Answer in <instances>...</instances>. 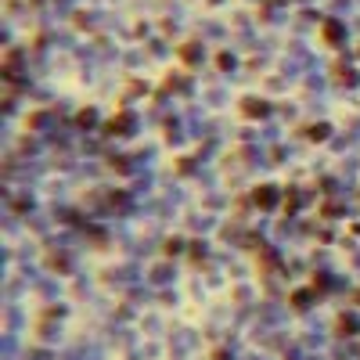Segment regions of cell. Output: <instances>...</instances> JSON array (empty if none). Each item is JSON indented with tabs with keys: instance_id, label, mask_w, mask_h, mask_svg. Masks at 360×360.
I'll return each instance as SVG.
<instances>
[{
	"instance_id": "cell-1",
	"label": "cell",
	"mask_w": 360,
	"mask_h": 360,
	"mask_svg": "<svg viewBox=\"0 0 360 360\" xmlns=\"http://www.w3.org/2000/svg\"><path fill=\"white\" fill-rule=\"evenodd\" d=\"M252 202H256L260 209H270V205H274V187H256V194H252Z\"/></svg>"
},
{
	"instance_id": "cell-2",
	"label": "cell",
	"mask_w": 360,
	"mask_h": 360,
	"mask_svg": "<svg viewBox=\"0 0 360 360\" xmlns=\"http://www.w3.org/2000/svg\"><path fill=\"white\" fill-rule=\"evenodd\" d=\"M242 112H245L249 119H260V115H263V101H256V97H245V101H242Z\"/></svg>"
},
{
	"instance_id": "cell-3",
	"label": "cell",
	"mask_w": 360,
	"mask_h": 360,
	"mask_svg": "<svg viewBox=\"0 0 360 360\" xmlns=\"http://www.w3.org/2000/svg\"><path fill=\"white\" fill-rule=\"evenodd\" d=\"M180 58H184L187 65H194L198 62V47H194V43H184V47H180Z\"/></svg>"
},
{
	"instance_id": "cell-4",
	"label": "cell",
	"mask_w": 360,
	"mask_h": 360,
	"mask_svg": "<svg viewBox=\"0 0 360 360\" xmlns=\"http://www.w3.org/2000/svg\"><path fill=\"white\" fill-rule=\"evenodd\" d=\"M324 40H328V43H339V25H335V22L324 25Z\"/></svg>"
},
{
	"instance_id": "cell-5",
	"label": "cell",
	"mask_w": 360,
	"mask_h": 360,
	"mask_svg": "<svg viewBox=\"0 0 360 360\" xmlns=\"http://www.w3.org/2000/svg\"><path fill=\"white\" fill-rule=\"evenodd\" d=\"M339 332H357V321H346V317H342V321H339Z\"/></svg>"
}]
</instances>
